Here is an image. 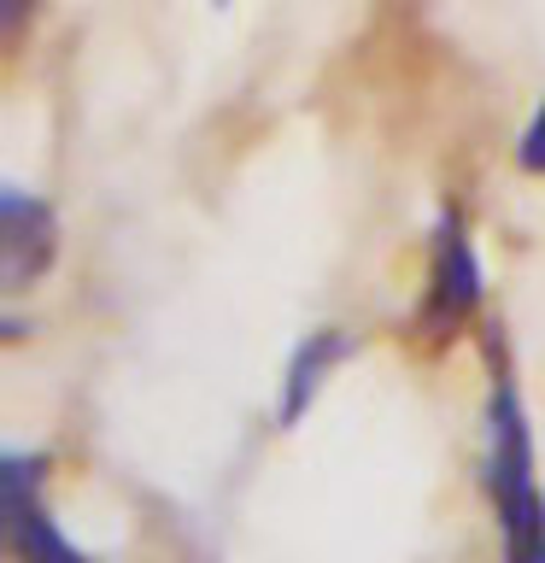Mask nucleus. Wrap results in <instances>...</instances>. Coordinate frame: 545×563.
Wrapping results in <instances>:
<instances>
[{
  "label": "nucleus",
  "instance_id": "obj_1",
  "mask_svg": "<svg viewBox=\"0 0 545 563\" xmlns=\"http://www.w3.org/2000/svg\"><path fill=\"white\" fill-rule=\"evenodd\" d=\"M492 505L504 528V558L510 563H545V499L534 482V440L516 387L499 376L492 387Z\"/></svg>",
  "mask_w": 545,
  "mask_h": 563
},
{
  "label": "nucleus",
  "instance_id": "obj_2",
  "mask_svg": "<svg viewBox=\"0 0 545 563\" xmlns=\"http://www.w3.org/2000/svg\"><path fill=\"white\" fill-rule=\"evenodd\" d=\"M7 528L18 563H88L47 517L42 493H35V464H24V457H7Z\"/></svg>",
  "mask_w": 545,
  "mask_h": 563
},
{
  "label": "nucleus",
  "instance_id": "obj_3",
  "mask_svg": "<svg viewBox=\"0 0 545 563\" xmlns=\"http://www.w3.org/2000/svg\"><path fill=\"white\" fill-rule=\"evenodd\" d=\"M53 264V211L30 194H0V276L7 288H30Z\"/></svg>",
  "mask_w": 545,
  "mask_h": 563
},
{
  "label": "nucleus",
  "instance_id": "obj_4",
  "mask_svg": "<svg viewBox=\"0 0 545 563\" xmlns=\"http://www.w3.org/2000/svg\"><path fill=\"white\" fill-rule=\"evenodd\" d=\"M481 299V264H475V246L457 223L440 229V246H434V294H429V311L434 323H464Z\"/></svg>",
  "mask_w": 545,
  "mask_h": 563
},
{
  "label": "nucleus",
  "instance_id": "obj_5",
  "mask_svg": "<svg viewBox=\"0 0 545 563\" xmlns=\"http://www.w3.org/2000/svg\"><path fill=\"white\" fill-rule=\"evenodd\" d=\"M352 352V341L341 329H316L311 341H299L293 346V358H288V376H281V405H276V417L281 422H299L311 411V399L323 394V382L334 376V364H341Z\"/></svg>",
  "mask_w": 545,
  "mask_h": 563
},
{
  "label": "nucleus",
  "instance_id": "obj_6",
  "mask_svg": "<svg viewBox=\"0 0 545 563\" xmlns=\"http://www.w3.org/2000/svg\"><path fill=\"white\" fill-rule=\"evenodd\" d=\"M516 158H522V170H545V106L534 112V123H527V135H522Z\"/></svg>",
  "mask_w": 545,
  "mask_h": 563
},
{
  "label": "nucleus",
  "instance_id": "obj_7",
  "mask_svg": "<svg viewBox=\"0 0 545 563\" xmlns=\"http://www.w3.org/2000/svg\"><path fill=\"white\" fill-rule=\"evenodd\" d=\"M35 7V0H0V24H7V30H18V24H24V12Z\"/></svg>",
  "mask_w": 545,
  "mask_h": 563
}]
</instances>
